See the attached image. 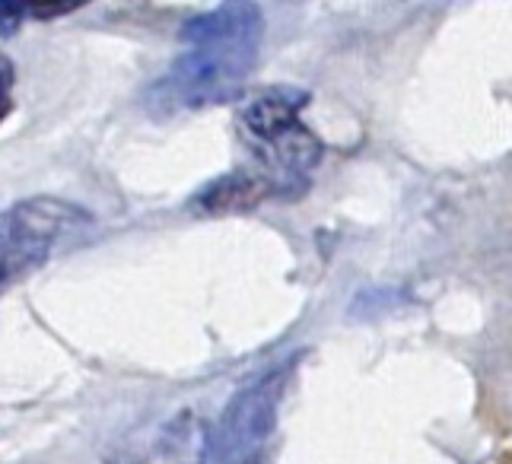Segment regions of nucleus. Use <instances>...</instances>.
Segmentation results:
<instances>
[{"label": "nucleus", "instance_id": "1", "mask_svg": "<svg viewBox=\"0 0 512 464\" xmlns=\"http://www.w3.org/2000/svg\"><path fill=\"white\" fill-rule=\"evenodd\" d=\"M303 105L306 93L277 86L245 102L236 118L242 140L258 153L261 166L284 178L287 185L293 178H303L322 159L319 137L299 121Z\"/></svg>", "mask_w": 512, "mask_h": 464}, {"label": "nucleus", "instance_id": "2", "mask_svg": "<svg viewBox=\"0 0 512 464\" xmlns=\"http://www.w3.org/2000/svg\"><path fill=\"white\" fill-rule=\"evenodd\" d=\"M255 58H258V42L191 45L150 86L147 109L153 115H172L179 109H201V105L233 96V89L255 67Z\"/></svg>", "mask_w": 512, "mask_h": 464}, {"label": "nucleus", "instance_id": "3", "mask_svg": "<svg viewBox=\"0 0 512 464\" xmlns=\"http://www.w3.org/2000/svg\"><path fill=\"white\" fill-rule=\"evenodd\" d=\"M93 217L83 207L61 198H29L4 213V242H0V280L13 283L48 261L55 239L64 232L90 226Z\"/></svg>", "mask_w": 512, "mask_h": 464}, {"label": "nucleus", "instance_id": "4", "mask_svg": "<svg viewBox=\"0 0 512 464\" xmlns=\"http://www.w3.org/2000/svg\"><path fill=\"white\" fill-rule=\"evenodd\" d=\"M287 369H277L242 388L229 401L210 436L214 464H268V442L277 426V401L284 391Z\"/></svg>", "mask_w": 512, "mask_h": 464}, {"label": "nucleus", "instance_id": "5", "mask_svg": "<svg viewBox=\"0 0 512 464\" xmlns=\"http://www.w3.org/2000/svg\"><path fill=\"white\" fill-rule=\"evenodd\" d=\"M287 191H290V185L284 182V178H277L264 166L236 169V172H226V175L214 178L210 185H204L198 194H194L191 207L201 210V213L223 217V213L255 210L261 201L274 198V194H287Z\"/></svg>", "mask_w": 512, "mask_h": 464}, {"label": "nucleus", "instance_id": "6", "mask_svg": "<svg viewBox=\"0 0 512 464\" xmlns=\"http://www.w3.org/2000/svg\"><path fill=\"white\" fill-rule=\"evenodd\" d=\"M264 35V16L255 4L245 0H233V4H220L207 13H198L194 20L182 26L179 39L191 45H207V42H258Z\"/></svg>", "mask_w": 512, "mask_h": 464}, {"label": "nucleus", "instance_id": "7", "mask_svg": "<svg viewBox=\"0 0 512 464\" xmlns=\"http://www.w3.org/2000/svg\"><path fill=\"white\" fill-rule=\"evenodd\" d=\"M74 10V4L70 7H29V16H64Z\"/></svg>", "mask_w": 512, "mask_h": 464}]
</instances>
